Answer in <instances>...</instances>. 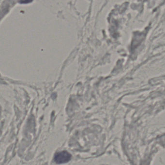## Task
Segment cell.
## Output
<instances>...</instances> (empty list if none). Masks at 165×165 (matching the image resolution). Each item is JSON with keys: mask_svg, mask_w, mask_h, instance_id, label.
I'll use <instances>...</instances> for the list:
<instances>
[{"mask_svg": "<svg viewBox=\"0 0 165 165\" xmlns=\"http://www.w3.org/2000/svg\"><path fill=\"white\" fill-rule=\"evenodd\" d=\"M71 155L66 151L59 152L55 154L54 160L57 164H64L69 161L71 159Z\"/></svg>", "mask_w": 165, "mask_h": 165, "instance_id": "1", "label": "cell"}]
</instances>
